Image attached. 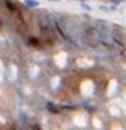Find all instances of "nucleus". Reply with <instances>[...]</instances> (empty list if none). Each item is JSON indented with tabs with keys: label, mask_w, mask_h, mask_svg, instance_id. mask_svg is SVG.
Here are the masks:
<instances>
[{
	"label": "nucleus",
	"mask_w": 126,
	"mask_h": 130,
	"mask_svg": "<svg viewBox=\"0 0 126 130\" xmlns=\"http://www.w3.org/2000/svg\"><path fill=\"white\" fill-rule=\"evenodd\" d=\"M94 30H96V36H97L100 45H103L104 48H107L110 51H115L117 48V45L113 41V30L104 25V20H102V25L99 23Z\"/></svg>",
	"instance_id": "1"
},
{
	"label": "nucleus",
	"mask_w": 126,
	"mask_h": 130,
	"mask_svg": "<svg viewBox=\"0 0 126 130\" xmlns=\"http://www.w3.org/2000/svg\"><path fill=\"white\" fill-rule=\"evenodd\" d=\"M18 121H19V124L23 127V130H28L29 129V119H28V114L25 111H19V114H18Z\"/></svg>",
	"instance_id": "2"
},
{
	"label": "nucleus",
	"mask_w": 126,
	"mask_h": 130,
	"mask_svg": "<svg viewBox=\"0 0 126 130\" xmlns=\"http://www.w3.org/2000/svg\"><path fill=\"white\" fill-rule=\"evenodd\" d=\"M47 108H48V111H51V113H60L61 111V108L58 106H55L54 103H48Z\"/></svg>",
	"instance_id": "3"
},
{
	"label": "nucleus",
	"mask_w": 126,
	"mask_h": 130,
	"mask_svg": "<svg viewBox=\"0 0 126 130\" xmlns=\"http://www.w3.org/2000/svg\"><path fill=\"white\" fill-rule=\"evenodd\" d=\"M25 5L28 6V7H38L39 3H38L36 0H25Z\"/></svg>",
	"instance_id": "4"
},
{
	"label": "nucleus",
	"mask_w": 126,
	"mask_h": 130,
	"mask_svg": "<svg viewBox=\"0 0 126 130\" xmlns=\"http://www.w3.org/2000/svg\"><path fill=\"white\" fill-rule=\"evenodd\" d=\"M81 7H83L84 10H89V12H90V10H91V7H90L89 5H86V3H81Z\"/></svg>",
	"instance_id": "5"
},
{
	"label": "nucleus",
	"mask_w": 126,
	"mask_h": 130,
	"mask_svg": "<svg viewBox=\"0 0 126 130\" xmlns=\"http://www.w3.org/2000/svg\"><path fill=\"white\" fill-rule=\"evenodd\" d=\"M112 3H115V5H119V3H123L125 0H110Z\"/></svg>",
	"instance_id": "6"
},
{
	"label": "nucleus",
	"mask_w": 126,
	"mask_h": 130,
	"mask_svg": "<svg viewBox=\"0 0 126 130\" xmlns=\"http://www.w3.org/2000/svg\"><path fill=\"white\" fill-rule=\"evenodd\" d=\"M80 2H86V0H80Z\"/></svg>",
	"instance_id": "7"
},
{
	"label": "nucleus",
	"mask_w": 126,
	"mask_h": 130,
	"mask_svg": "<svg viewBox=\"0 0 126 130\" xmlns=\"http://www.w3.org/2000/svg\"><path fill=\"white\" fill-rule=\"evenodd\" d=\"M49 2H54V0H49Z\"/></svg>",
	"instance_id": "8"
}]
</instances>
